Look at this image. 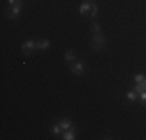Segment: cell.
Wrapping results in <instances>:
<instances>
[{"instance_id":"7a4b0ae2","label":"cell","mask_w":146,"mask_h":140,"mask_svg":"<svg viewBox=\"0 0 146 140\" xmlns=\"http://www.w3.org/2000/svg\"><path fill=\"white\" fill-rule=\"evenodd\" d=\"M20 11H22V3L19 2V3H16V5H13L11 11L6 13V17H8V19H16V17L20 14Z\"/></svg>"},{"instance_id":"8992f818","label":"cell","mask_w":146,"mask_h":140,"mask_svg":"<svg viewBox=\"0 0 146 140\" xmlns=\"http://www.w3.org/2000/svg\"><path fill=\"white\" fill-rule=\"evenodd\" d=\"M75 131H76L75 126H72V129H68L67 132H64V137H62V139H64V140H75V139H76Z\"/></svg>"},{"instance_id":"3957f363","label":"cell","mask_w":146,"mask_h":140,"mask_svg":"<svg viewBox=\"0 0 146 140\" xmlns=\"http://www.w3.org/2000/svg\"><path fill=\"white\" fill-rule=\"evenodd\" d=\"M82 72H84V64H82V62H73V65H72V73L73 75L81 76Z\"/></svg>"},{"instance_id":"ac0fdd59","label":"cell","mask_w":146,"mask_h":140,"mask_svg":"<svg viewBox=\"0 0 146 140\" xmlns=\"http://www.w3.org/2000/svg\"><path fill=\"white\" fill-rule=\"evenodd\" d=\"M143 83H145V86H146V78H145V81H143Z\"/></svg>"},{"instance_id":"6da1fadb","label":"cell","mask_w":146,"mask_h":140,"mask_svg":"<svg viewBox=\"0 0 146 140\" xmlns=\"http://www.w3.org/2000/svg\"><path fill=\"white\" fill-rule=\"evenodd\" d=\"M104 45H106V41H104V37L101 36V34L96 33L95 36H93V39H92V47L95 48L96 51H101Z\"/></svg>"},{"instance_id":"8fae6325","label":"cell","mask_w":146,"mask_h":140,"mask_svg":"<svg viewBox=\"0 0 146 140\" xmlns=\"http://www.w3.org/2000/svg\"><path fill=\"white\" fill-rule=\"evenodd\" d=\"M143 90H146V86H145V83H137V86H135V92H143Z\"/></svg>"},{"instance_id":"9a60e30c","label":"cell","mask_w":146,"mask_h":140,"mask_svg":"<svg viewBox=\"0 0 146 140\" xmlns=\"http://www.w3.org/2000/svg\"><path fill=\"white\" fill-rule=\"evenodd\" d=\"M143 81H145V76L141 73H137L135 75V83H143Z\"/></svg>"},{"instance_id":"30bf717a","label":"cell","mask_w":146,"mask_h":140,"mask_svg":"<svg viewBox=\"0 0 146 140\" xmlns=\"http://www.w3.org/2000/svg\"><path fill=\"white\" fill-rule=\"evenodd\" d=\"M51 132H53L54 135H59L62 132V128H61V125H54L53 128H51Z\"/></svg>"},{"instance_id":"7c38bea8","label":"cell","mask_w":146,"mask_h":140,"mask_svg":"<svg viewBox=\"0 0 146 140\" xmlns=\"http://www.w3.org/2000/svg\"><path fill=\"white\" fill-rule=\"evenodd\" d=\"M90 16H92V17H95L96 16V14H98V5H92V8H90Z\"/></svg>"},{"instance_id":"e0dca14e","label":"cell","mask_w":146,"mask_h":140,"mask_svg":"<svg viewBox=\"0 0 146 140\" xmlns=\"http://www.w3.org/2000/svg\"><path fill=\"white\" fill-rule=\"evenodd\" d=\"M9 5H16V3H19V0H8Z\"/></svg>"},{"instance_id":"277c9868","label":"cell","mask_w":146,"mask_h":140,"mask_svg":"<svg viewBox=\"0 0 146 140\" xmlns=\"http://www.w3.org/2000/svg\"><path fill=\"white\" fill-rule=\"evenodd\" d=\"M34 48H36V42L34 41H27L22 44V50H23V53H27V55H28L31 50H34Z\"/></svg>"},{"instance_id":"2e32d148","label":"cell","mask_w":146,"mask_h":140,"mask_svg":"<svg viewBox=\"0 0 146 140\" xmlns=\"http://www.w3.org/2000/svg\"><path fill=\"white\" fill-rule=\"evenodd\" d=\"M92 31H93V33H100V25H98V23H93V25H92Z\"/></svg>"},{"instance_id":"9c48e42d","label":"cell","mask_w":146,"mask_h":140,"mask_svg":"<svg viewBox=\"0 0 146 140\" xmlns=\"http://www.w3.org/2000/svg\"><path fill=\"white\" fill-rule=\"evenodd\" d=\"M65 61H68V62H73V61H75V53H73L72 50H67V51H65Z\"/></svg>"},{"instance_id":"5b68a950","label":"cell","mask_w":146,"mask_h":140,"mask_svg":"<svg viewBox=\"0 0 146 140\" xmlns=\"http://www.w3.org/2000/svg\"><path fill=\"white\" fill-rule=\"evenodd\" d=\"M50 47V41L45 39V41H36V48L37 50H47Z\"/></svg>"},{"instance_id":"ba28073f","label":"cell","mask_w":146,"mask_h":140,"mask_svg":"<svg viewBox=\"0 0 146 140\" xmlns=\"http://www.w3.org/2000/svg\"><path fill=\"white\" fill-rule=\"evenodd\" d=\"M90 8H92V5H90V3H81V6H79V14L89 13Z\"/></svg>"},{"instance_id":"4fadbf2b","label":"cell","mask_w":146,"mask_h":140,"mask_svg":"<svg viewBox=\"0 0 146 140\" xmlns=\"http://www.w3.org/2000/svg\"><path fill=\"white\" fill-rule=\"evenodd\" d=\"M126 98H127L129 101H135V100H137V93H135V92H127Z\"/></svg>"},{"instance_id":"52a82bcc","label":"cell","mask_w":146,"mask_h":140,"mask_svg":"<svg viewBox=\"0 0 146 140\" xmlns=\"http://www.w3.org/2000/svg\"><path fill=\"white\" fill-rule=\"evenodd\" d=\"M59 125H61V128L62 129H65V131H68V129H72V121L70 120H67V118H64V120H61L59 121Z\"/></svg>"},{"instance_id":"5bb4252c","label":"cell","mask_w":146,"mask_h":140,"mask_svg":"<svg viewBox=\"0 0 146 140\" xmlns=\"http://www.w3.org/2000/svg\"><path fill=\"white\" fill-rule=\"evenodd\" d=\"M140 101L143 106H146V90H143V92H140Z\"/></svg>"}]
</instances>
